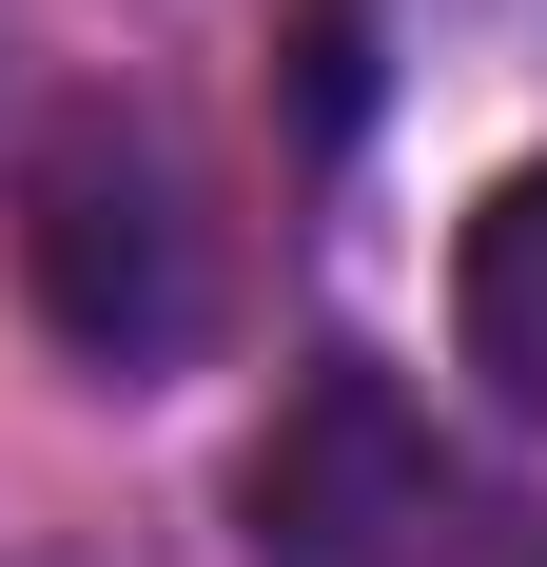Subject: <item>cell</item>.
I'll list each match as a JSON object with an SVG mask.
<instances>
[{
    "instance_id": "cell-4",
    "label": "cell",
    "mask_w": 547,
    "mask_h": 567,
    "mask_svg": "<svg viewBox=\"0 0 547 567\" xmlns=\"http://www.w3.org/2000/svg\"><path fill=\"white\" fill-rule=\"evenodd\" d=\"M372 79H391V0H293V157H352L372 137Z\"/></svg>"
},
{
    "instance_id": "cell-1",
    "label": "cell",
    "mask_w": 547,
    "mask_h": 567,
    "mask_svg": "<svg viewBox=\"0 0 547 567\" xmlns=\"http://www.w3.org/2000/svg\"><path fill=\"white\" fill-rule=\"evenodd\" d=\"M235 548L255 567H547V509L489 451H450L372 352H313L235 470Z\"/></svg>"
},
{
    "instance_id": "cell-3",
    "label": "cell",
    "mask_w": 547,
    "mask_h": 567,
    "mask_svg": "<svg viewBox=\"0 0 547 567\" xmlns=\"http://www.w3.org/2000/svg\"><path fill=\"white\" fill-rule=\"evenodd\" d=\"M450 352L508 411H547V157H508L489 216H469V255H450Z\"/></svg>"
},
{
    "instance_id": "cell-2",
    "label": "cell",
    "mask_w": 547,
    "mask_h": 567,
    "mask_svg": "<svg viewBox=\"0 0 547 567\" xmlns=\"http://www.w3.org/2000/svg\"><path fill=\"white\" fill-rule=\"evenodd\" d=\"M20 313L99 392H157L196 352V196H176V157L117 99L40 117V157H20Z\"/></svg>"
}]
</instances>
